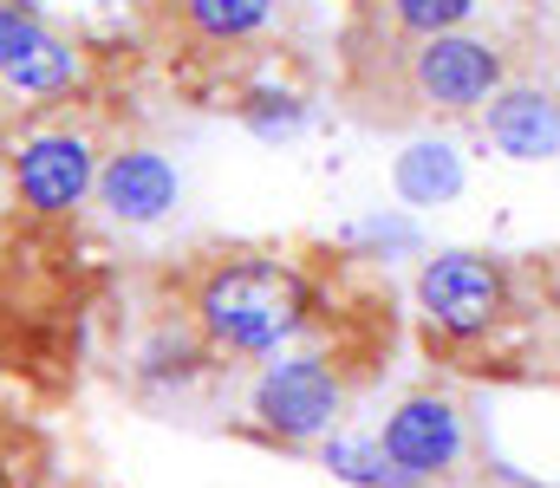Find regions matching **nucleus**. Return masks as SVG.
<instances>
[{"label":"nucleus","instance_id":"obj_12","mask_svg":"<svg viewBox=\"0 0 560 488\" xmlns=\"http://www.w3.org/2000/svg\"><path fill=\"white\" fill-rule=\"evenodd\" d=\"M463 182H469V163H463V151L450 138H418L392 163V189L411 209H450L463 195Z\"/></svg>","mask_w":560,"mask_h":488},{"label":"nucleus","instance_id":"obj_13","mask_svg":"<svg viewBox=\"0 0 560 488\" xmlns=\"http://www.w3.org/2000/svg\"><path fill=\"white\" fill-rule=\"evenodd\" d=\"M319 450V469H332V483H352V488H418L378 437H352V430H332Z\"/></svg>","mask_w":560,"mask_h":488},{"label":"nucleus","instance_id":"obj_10","mask_svg":"<svg viewBox=\"0 0 560 488\" xmlns=\"http://www.w3.org/2000/svg\"><path fill=\"white\" fill-rule=\"evenodd\" d=\"M156 13L196 46V52H255L268 46L287 20V0H156Z\"/></svg>","mask_w":560,"mask_h":488},{"label":"nucleus","instance_id":"obj_15","mask_svg":"<svg viewBox=\"0 0 560 488\" xmlns=\"http://www.w3.org/2000/svg\"><path fill=\"white\" fill-rule=\"evenodd\" d=\"M352 241H359V248H378L385 261H392V254H418L423 248L418 222H405V215H372V222L352 228Z\"/></svg>","mask_w":560,"mask_h":488},{"label":"nucleus","instance_id":"obj_5","mask_svg":"<svg viewBox=\"0 0 560 488\" xmlns=\"http://www.w3.org/2000/svg\"><path fill=\"white\" fill-rule=\"evenodd\" d=\"M98 163H105V151H98V138H92L85 124H39V131H26V138L13 144L7 182H13V202H20L26 215L66 222L72 209L92 202Z\"/></svg>","mask_w":560,"mask_h":488},{"label":"nucleus","instance_id":"obj_2","mask_svg":"<svg viewBox=\"0 0 560 488\" xmlns=\"http://www.w3.org/2000/svg\"><path fill=\"white\" fill-rule=\"evenodd\" d=\"M515 79V46L463 26V33H430L398 46V85L423 118H482V105Z\"/></svg>","mask_w":560,"mask_h":488},{"label":"nucleus","instance_id":"obj_16","mask_svg":"<svg viewBox=\"0 0 560 488\" xmlns=\"http://www.w3.org/2000/svg\"><path fill=\"white\" fill-rule=\"evenodd\" d=\"M0 488H13V476H7V469H0Z\"/></svg>","mask_w":560,"mask_h":488},{"label":"nucleus","instance_id":"obj_8","mask_svg":"<svg viewBox=\"0 0 560 488\" xmlns=\"http://www.w3.org/2000/svg\"><path fill=\"white\" fill-rule=\"evenodd\" d=\"M92 202L112 222H125V228H156L183 202V176H176V163L163 157V151H150V144H118L98 163Z\"/></svg>","mask_w":560,"mask_h":488},{"label":"nucleus","instance_id":"obj_14","mask_svg":"<svg viewBox=\"0 0 560 488\" xmlns=\"http://www.w3.org/2000/svg\"><path fill=\"white\" fill-rule=\"evenodd\" d=\"M235 118L261 138V144H287V138H300L306 131V98L300 92H242V105H235Z\"/></svg>","mask_w":560,"mask_h":488},{"label":"nucleus","instance_id":"obj_7","mask_svg":"<svg viewBox=\"0 0 560 488\" xmlns=\"http://www.w3.org/2000/svg\"><path fill=\"white\" fill-rule=\"evenodd\" d=\"M378 443L392 450V463L418 488H436L450 476H463V463H469V417L450 391H411V397L392 404Z\"/></svg>","mask_w":560,"mask_h":488},{"label":"nucleus","instance_id":"obj_1","mask_svg":"<svg viewBox=\"0 0 560 488\" xmlns=\"http://www.w3.org/2000/svg\"><path fill=\"white\" fill-rule=\"evenodd\" d=\"M306 325H313V281L287 254L229 248L189 274V332L202 338L209 358L268 365L275 352L300 345Z\"/></svg>","mask_w":560,"mask_h":488},{"label":"nucleus","instance_id":"obj_3","mask_svg":"<svg viewBox=\"0 0 560 488\" xmlns=\"http://www.w3.org/2000/svg\"><path fill=\"white\" fill-rule=\"evenodd\" d=\"M411 300H418V320L430 332V345L469 352V345H489L509 325V313H515V281L482 248H436L418 267Z\"/></svg>","mask_w":560,"mask_h":488},{"label":"nucleus","instance_id":"obj_4","mask_svg":"<svg viewBox=\"0 0 560 488\" xmlns=\"http://www.w3.org/2000/svg\"><path fill=\"white\" fill-rule=\"evenodd\" d=\"M346 404H352L346 371L326 352L287 345V352H275L255 371V384H248V430L280 443V450H313V443H326L339 430Z\"/></svg>","mask_w":560,"mask_h":488},{"label":"nucleus","instance_id":"obj_11","mask_svg":"<svg viewBox=\"0 0 560 488\" xmlns=\"http://www.w3.org/2000/svg\"><path fill=\"white\" fill-rule=\"evenodd\" d=\"M495 0H359V26H372L392 46H411L430 33H463L489 13Z\"/></svg>","mask_w":560,"mask_h":488},{"label":"nucleus","instance_id":"obj_9","mask_svg":"<svg viewBox=\"0 0 560 488\" xmlns=\"http://www.w3.org/2000/svg\"><path fill=\"white\" fill-rule=\"evenodd\" d=\"M482 138L509 163H555L560 157V92L541 79H509L482 105Z\"/></svg>","mask_w":560,"mask_h":488},{"label":"nucleus","instance_id":"obj_6","mask_svg":"<svg viewBox=\"0 0 560 488\" xmlns=\"http://www.w3.org/2000/svg\"><path fill=\"white\" fill-rule=\"evenodd\" d=\"M0 85L33 105H66L92 85V52L66 39L33 0H0Z\"/></svg>","mask_w":560,"mask_h":488}]
</instances>
